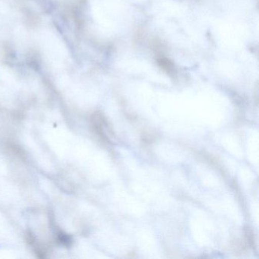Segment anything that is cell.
I'll return each instance as SVG.
<instances>
[{
	"label": "cell",
	"mask_w": 259,
	"mask_h": 259,
	"mask_svg": "<svg viewBox=\"0 0 259 259\" xmlns=\"http://www.w3.org/2000/svg\"><path fill=\"white\" fill-rule=\"evenodd\" d=\"M59 239H60L61 243H63V245H71L72 243V239H71L70 236H68L67 234H63V233H60V236H59Z\"/></svg>",
	"instance_id": "6da1fadb"
}]
</instances>
